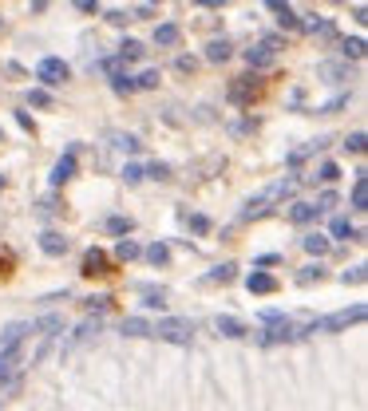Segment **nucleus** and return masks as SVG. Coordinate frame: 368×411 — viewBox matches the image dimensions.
Listing matches in <instances>:
<instances>
[{
    "instance_id": "nucleus-19",
    "label": "nucleus",
    "mask_w": 368,
    "mask_h": 411,
    "mask_svg": "<svg viewBox=\"0 0 368 411\" xmlns=\"http://www.w3.org/2000/svg\"><path fill=\"white\" fill-rule=\"evenodd\" d=\"M317 218V206L313 202H297L293 210H289V222H293V226H305V222H313Z\"/></svg>"
},
{
    "instance_id": "nucleus-5",
    "label": "nucleus",
    "mask_w": 368,
    "mask_h": 411,
    "mask_svg": "<svg viewBox=\"0 0 368 411\" xmlns=\"http://www.w3.org/2000/svg\"><path fill=\"white\" fill-rule=\"evenodd\" d=\"M36 79H40V84H48V87H60L63 79H68V63H63V60H56V56H48V60H40Z\"/></svg>"
},
{
    "instance_id": "nucleus-41",
    "label": "nucleus",
    "mask_w": 368,
    "mask_h": 411,
    "mask_svg": "<svg viewBox=\"0 0 368 411\" xmlns=\"http://www.w3.org/2000/svg\"><path fill=\"white\" fill-rule=\"evenodd\" d=\"M123 178H127V182H143V166L127 162V166H123Z\"/></svg>"
},
{
    "instance_id": "nucleus-16",
    "label": "nucleus",
    "mask_w": 368,
    "mask_h": 411,
    "mask_svg": "<svg viewBox=\"0 0 368 411\" xmlns=\"http://www.w3.org/2000/svg\"><path fill=\"white\" fill-rule=\"evenodd\" d=\"M317 75L321 79H329V84H341V79H348V63H321L317 68Z\"/></svg>"
},
{
    "instance_id": "nucleus-28",
    "label": "nucleus",
    "mask_w": 368,
    "mask_h": 411,
    "mask_svg": "<svg viewBox=\"0 0 368 411\" xmlns=\"http://www.w3.org/2000/svg\"><path fill=\"white\" fill-rule=\"evenodd\" d=\"M250 95H254V79H245V84H233L230 87V99H233V103H245Z\"/></svg>"
},
{
    "instance_id": "nucleus-3",
    "label": "nucleus",
    "mask_w": 368,
    "mask_h": 411,
    "mask_svg": "<svg viewBox=\"0 0 368 411\" xmlns=\"http://www.w3.org/2000/svg\"><path fill=\"white\" fill-rule=\"evenodd\" d=\"M151 336H159V340H167V344H178V348H186V344L194 340V328H190V320L162 316L159 325H151Z\"/></svg>"
},
{
    "instance_id": "nucleus-21",
    "label": "nucleus",
    "mask_w": 368,
    "mask_h": 411,
    "mask_svg": "<svg viewBox=\"0 0 368 411\" xmlns=\"http://www.w3.org/2000/svg\"><path fill=\"white\" fill-rule=\"evenodd\" d=\"M143 257H147L151 265H167V261H171V249H167L162 242H155V245H147V249H143Z\"/></svg>"
},
{
    "instance_id": "nucleus-26",
    "label": "nucleus",
    "mask_w": 368,
    "mask_h": 411,
    "mask_svg": "<svg viewBox=\"0 0 368 411\" xmlns=\"http://www.w3.org/2000/svg\"><path fill=\"white\" fill-rule=\"evenodd\" d=\"M341 52H344V60H360V56H365V40H360V36H348L341 44Z\"/></svg>"
},
{
    "instance_id": "nucleus-31",
    "label": "nucleus",
    "mask_w": 368,
    "mask_h": 411,
    "mask_svg": "<svg viewBox=\"0 0 368 411\" xmlns=\"http://www.w3.org/2000/svg\"><path fill=\"white\" fill-rule=\"evenodd\" d=\"M365 277H368V273H365V265H353V269H344V273H341V281H344V285H365Z\"/></svg>"
},
{
    "instance_id": "nucleus-30",
    "label": "nucleus",
    "mask_w": 368,
    "mask_h": 411,
    "mask_svg": "<svg viewBox=\"0 0 368 411\" xmlns=\"http://www.w3.org/2000/svg\"><path fill=\"white\" fill-rule=\"evenodd\" d=\"M365 143H368L365 131H353L348 139H344V150H353V155H365Z\"/></svg>"
},
{
    "instance_id": "nucleus-24",
    "label": "nucleus",
    "mask_w": 368,
    "mask_h": 411,
    "mask_svg": "<svg viewBox=\"0 0 368 411\" xmlns=\"http://www.w3.org/2000/svg\"><path fill=\"white\" fill-rule=\"evenodd\" d=\"M139 254H143V249H139V242H131V238H119V245H115V257H119V261H135Z\"/></svg>"
},
{
    "instance_id": "nucleus-27",
    "label": "nucleus",
    "mask_w": 368,
    "mask_h": 411,
    "mask_svg": "<svg viewBox=\"0 0 368 411\" xmlns=\"http://www.w3.org/2000/svg\"><path fill=\"white\" fill-rule=\"evenodd\" d=\"M143 56V44L139 40H123L119 44V60H139Z\"/></svg>"
},
{
    "instance_id": "nucleus-43",
    "label": "nucleus",
    "mask_w": 368,
    "mask_h": 411,
    "mask_svg": "<svg viewBox=\"0 0 368 411\" xmlns=\"http://www.w3.org/2000/svg\"><path fill=\"white\" fill-rule=\"evenodd\" d=\"M103 72L115 79V75H123V60H103Z\"/></svg>"
},
{
    "instance_id": "nucleus-2",
    "label": "nucleus",
    "mask_w": 368,
    "mask_h": 411,
    "mask_svg": "<svg viewBox=\"0 0 368 411\" xmlns=\"http://www.w3.org/2000/svg\"><path fill=\"white\" fill-rule=\"evenodd\" d=\"M365 316H368L365 304H353V309H337V313H329V316H317V320H313V332H344L348 325H360Z\"/></svg>"
},
{
    "instance_id": "nucleus-48",
    "label": "nucleus",
    "mask_w": 368,
    "mask_h": 411,
    "mask_svg": "<svg viewBox=\"0 0 368 411\" xmlns=\"http://www.w3.org/2000/svg\"><path fill=\"white\" fill-rule=\"evenodd\" d=\"M194 4H202V8H214V4H226V0H194Z\"/></svg>"
},
{
    "instance_id": "nucleus-22",
    "label": "nucleus",
    "mask_w": 368,
    "mask_h": 411,
    "mask_svg": "<svg viewBox=\"0 0 368 411\" xmlns=\"http://www.w3.org/2000/svg\"><path fill=\"white\" fill-rule=\"evenodd\" d=\"M206 60H210V63H226V60H230V44H226V40H214V44H206Z\"/></svg>"
},
{
    "instance_id": "nucleus-36",
    "label": "nucleus",
    "mask_w": 368,
    "mask_h": 411,
    "mask_svg": "<svg viewBox=\"0 0 368 411\" xmlns=\"http://www.w3.org/2000/svg\"><path fill=\"white\" fill-rule=\"evenodd\" d=\"M313 206H317V214H329L332 206H337V194H332V190H325V194H321V198H317Z\"/></svg>"
},
{
    "instance_id": "nucleus-45",
    "label": "nucleus",
    "mask_w": 368,
    "mask_h": 411,
    "mask_svg": "<svg viewBox=\"0 0 368 411\" xmlns=\"http://www.w3.org/2000/svg\"><path fill=\"white\" fill-rule=\"evenodd\" d=\"M194 68H198L194 56H178V72H194Z\"/></svg>"
},
{
    "instance_id": "nucleus-34",
    "label": "nucleus",
    "mask_w": 368,
    "mask_h": 411,
    "mask_svg": "<svg viewBox=\"0 0 368 411\" xmlns=\"http://www.w3.org/2000/svg\"><path fill=\"white\" fill-rule=\"evenodd\" d=\"M317 178H321V182H337V178H341L337 162H321V166H317Z\"/></svg>"
},
{
    "instance_id": "nucleus-7",
    "label": "nucleus",
    "mask_w": 368,
    "mask_h": 411,
    "mask_svg": "<svg viewBox=\"0 0 368 411\" xmlns=\"http://www.w3.org/2000/svg\"><path fill=\"white\" fill-rule=\"evenodd\" d=\"M68 245H72V242H68L63 233H56V230H44V233H40V249H44L48 257H63V254H68Z\"/></svg>"
},
{
    "instance_id": "nucleus-14",
    "label": "nucleus",
    "mask_w": 368,
    "mask_h": 411,
    "mask_svg": "<svg viewBox=\"0 0 368 411\" xmlns=\"http://www.w3.org/2000/svg\"><path fill=\"white\" fill-rule=\"evenodd\" d=\"M332 238H341V242H360V230H356L348 218H332Z\"/></svg>"
},
{
    "instance_id": "nucleus-49",
    "label": "nucleus",
    "mask_w": 368,
    "mask_h": 411,
    "mask_svg": "<svg viewBox=\"0 0 368 411\" xmlns=\"http://www.w3.org/2000/svg\"><path fill=\"white\" fill-rule=\"evenodd\" d=\"M332 4H344V0H332Z\"/></svg>"
},
{
    "instance_id": "nucleus-4",
    "label": "nucleus",
    "mask_w": 368,
    "mask_h": 411,
    "mask_svg": "<svg viewBox=\"0 0 368 411\" xmlns=\"http://www.w3.org/2000/svg\"><path fill=\"white\" fill-rule=\"evenodd\" d=\"M282 340H305V332H301L297 320L282 316V320H273V325H270V332L261 336V344H282Z\"/></svg>"
},
{
    "instance_id": "nucleus-37",
    "label": "nucleus",
    "mask_w": 368,
    "mask_h": 411,
    "mask_svg": "<svg viewBox=\"0 0 368 411\" xmlns=\"http://www.w3.org/2000/svg\"><path fill=\"white\" fill-rule=\"evenodd\" d=\"M167 174H171V166H167V162H151V166L143 170V178H167Z\"/></svg>"
},
{
    "instance_id": "nucleus-17",
    "label": "nucleus",
    "mask_w": 368,
    "mask_h": 411,
    "mask_svg": "<svg viewBox=\"0 0 368 411\" xmlns=\"http://www.w3.org/2000/svg\"><path fill=\"white\" fill-rule=\"evenodd\" d=\"M107 139H111V146H115V150H123V155H135V150H139V139H135V134H123V131H111V134H107Z\"/></svg>"
},
{
    "instance_id": "nucleus-35",
    "label": "nucleus",
    "mask_w": 368,
    "mask_h": 411,
    "mask_svg": "<svg viewBox=\"0 0 368 411\" xmlns=\"http://www.w3.org/2000/svg\"><path fill=\"white\" fill-rule=\"evenodd\" d=\"M99 328H103V325H99V316H95V320H84V325H79V332H75V340H91Z\"/></svg>"
},
{
    "instance_id": "nucleus-46",
    "label": "nucleus",
    "mask_w": 368,
    "mask_h": 411,
    "mask_svg": "<svg viewBox=\"0 0 368 411\" xmlns=\"http://www.w3.org/2000/svg\"><path fill=\"white\" fill-rule=\"evenodd\" d=\"M107 304H111V297H91V301H87V309H95V313H103Z\"/></svg>"
},
{
    "instance_id": "nucleus-29",
    "label": "nucleus",
    "mask_w": 368,
    "mask_h": 411,
    "mask_svg": "<svg viewBox=\"0 0 368 411\" xmlns=\"http://www.w3.org/2000/svg\"><path fill=\"white\" fill-rule=\"evenodd\" d=\"M107 230L123 238V233H131V230H135V222H131V218H119V214H115V218H107Z\"/></svg>"
},
{
    "instance_id": "nucleus-11",
    "label": "nucleus",
    "mask_w": 368,
    "mask_h": 411,
    "mask_svg": "<svg viewBox=\"0 0 368 411\" xmlns=\"http://www.w3.org/2000/svg\"><path fill=\"white\" fill-rule=\"evenodd\" d=\"M266 8H270V13H277V20H282L285 28H301V20H297V13L289 8V4H285V0H266Z\"/></svg>"
},
{
    "instance_id": "nucleus-44",
    "label": "nucleus",
    "mask_w": 368,
    "mask_h": 411,
    "mask_svg": "<svg viewBox=\"0 0 368 411\" xmlns=\"http://www.w3.org/2000/svg\"><path fill=\"white\" fill-rule=\"evenodd\" d=\"M190 230H194V233H206V230H210V222L202 218V214H194V218H190Z\"/></svg>"
},
{
    "instance_id": "nucleus-9",
    "label": "nucleus",
    "mask_w": 368,
    "mask_h": 411,
    "mask_svg": "<svg viewBox=\"0 0 368 411\" xmlns=\"http://www.w3.org/2000/svg\"><path fill=\"white\" fill-rule=\"evenodd\" d=\"M214 332L226 336V340H238V336H245V325L233 320V316H214Z\"/></svg>"
},
{
    "instance_id": "nucleus-20",
    "label": "nucleus",
    "mask_w": 368,
    "mask_h": 411,
    "mask_svg": "<svg viewBox=\"0 0 368 411\" xmlns=\"http://www.w3.org/2000/svg\"><path fill=\"white\" fill-rule=\"evenodd\" d=\"M123 336H151V325L143 316H127L123 320Z\"/></svg>"
},
{
    "instance_id": "nucleus-6",
    "label": "nucleus",
    "mask_w": 368,
    "mask_h": 411,
    "mask_svg": "<svg viewBox=\"0 0 368 411\" xmlns=\"http://www.w3.org/2000/svg\"><path fill=\"white\" fill-rule=\"evenodd\" d=\"M28 332H32V325H24V320H13V325L0 332V352H16L20 344L28 340Z\"/></svg>"
},
{
    "instance_id": "nucleus-32",
    "label": "nucleus",
    "mask_w": 368,
    "mask_h": 411,
    "mask_svg": "<svg viewBox=\"0 0 368 411\" xmlns=\"http://www.w3.org/2000/svg\"><path fill=\"white\" fill-rule=\"evenodd\" d=\"M321 277H325V269H321V265H305L301 273H297V281H301V285H313V281H321Z\"/></svg>"
},
{
    "instance_id": "nucleus-12",
    "label": "nucleus",
    "mask_w": 368,
    "mask_h": 411,
    "mask_svg": "<svg viewBox=\"0 0 368 411\" xmlns=\"http://www.w3.org/2000/svg\"><path fill=\"white\" fill-rule=\"evenodd\" d=\"M273 56H277V52H273L270 44H258V48H250V52H245V63H250V68H270Z\"/></svg>"
},
{
    "instance_id": "nucleus-13",
    "label": "nucleus",
    "mask_w": 368,
    "mask_h": 411,
    "mask_svg": "<svg viewBox=\"0 0 368 411\" xmlns=\"http://www.w3.org/2000/svg\"><path fill=\"white\" fill-rule=\"evenodd\" d=\"M84 273H87V277L107 273V254H103V249H87V254H84Z\"/></svg>"
},
{
    "instance_id": "nucleus-39",
    "label": "nucleus",
    "mask_w": 368,
    "mask_h": 411,
    "mask_svg": "<svg viewBox=\"0 0 368 411\" xmlns=\"http://www.w3.org/2000/svg\"><path fill=\"white\" fill-rule=\"evenodd\" d=\"M28 103L32 107H52V95L48 91H28Z\"/></svg>"
},
{
    "instance_id": "nucleus-50",
    "label": "nucleus",
    "mask_w": 368,
    "mask_h": 411,
    "mask_svg": "<svg viewBox=\"0 0 368 411\" xmlns=\"http://www.w3.org/2000/svg\"><path fill=\"white\" fill-rule=\"evenodd\" d=\"M0 28H4V24H0Z\"/></svg>"
},
{
    "instance_id": "nucleus-25",
    "label": "nucleus",
    "mask_w": 368,
    "mask_h": 411,
    "mask_svg": "<svg viewBox=\"0 0 368 411\" xmlns=\"http://www.w3.org/2000/svg\"><path fill=\"white\" fill-rule=\"evenodd\" d=\"M60 328H63V320H60V316H44V320H40V325L36 328H32V332H36V336H56V332H60Z\"/></svg>"
},
{
    "instance_id": "nucleus-33",
    "label": "nucleus",
    "mask_w": 368,
    "mask_h": 411,
    "mask_svg": "<svg viewBox=\"0 0 368 411\" xmlns=\"http://www.w3.org/2000/svg\"><path fill=\"white\" fill-rule=\"evenodd\" d=\"M143 297H147V301H143L147 309H162V304H167V293L162 289H143Z\"/></svg>"
},
{
    "instance_id": "nucleus-10",
    "label": "nucleus",
    "mask_w": 368,
    "mask_h": 411,
    "mask_svg": "<svg viewBox=\"0 0 368 411\" xmlns=\"http://www.w3.org/2000/svg\"><path fill=\"white\" fill-rule=\"evenodd\" d=\"M72 174H75V155H72V150H68V155H63L60 162L52 166V186H63V182L72 178Z\"/></svg>"
},
{
    "instance_id": "nucleus-42",
    "label": "nucleus",
    "mask_w": 368,
    "mask_h": 411,
    "mask_svg": "<svg viewBox=\"0 0 368 411\" xmlns=\"http://www.w3.org/2000/svg\"><path fill=\"white\" fill-rule=\"evenodd\" d=\"M115 91H119V95L135 91V79H127V75H115Z\"/></svg>"
},
{
    "instance_id": "nucleus-15",
    "label": "nucleus",
    "mask_w": 368,
    "mask_h": 411,
    "mask_svg": "<svg viewBox=\"0 0 368 411\" xmlns=\"http://www.w3.org/2000/svg\"><path fill=\"white\" fill-rule=\"evenodd\" d=\"M301 245H305V254H313V257H325L329 254V238H325V233H305V238H301Z\"/></svg>"
},
{
    "instance_id": "nucleus-18",
    "label": "nucleus",
    "mask_w": 368,
    "mask_h": 411,
    "mask_svg": "<svg viewBox=\"0 0 368 411\" xmlns=\"http://www.w3.org/2000/svg\"><path fill=\"white\" fill-rule=\"evenodd\" d=\"M353 210H368V178H365V170H360L356 182H353Z\"/></svg>"
},
{
    "instance_id": "nucleus-47",
    "label": "nucleus",
    "mask_w": 368,
    "mask_h": 411,
    "mask_svg": "<svg viewBox=\"0 0 368 411\" xmlns=\"http://www.w3.org/2000/svg\"><path fill=\"white\" fill-rule=\"evenodd\" d=\"M75 8H79V13H95L99 8V0H72Z\"/></svg>"
},
{
    "instance_id": "nucleus-23",
    "label": "nucleus",
    "mask_w": 368,
    "mask_h": 411,
    "mask_svg": "<svg viewBox=\"0 0 368 411\" xmlns=\"http://www.w3.org/2000/svg\"><path fill=\"white\" fill-rule=\"evenodd\" d=\"M155 44H159V48L178 44V28H174V24H159V28H155Z\"/></svg>"
},
{
    "instance_id": "nucleus-8",
    "label": "nucleus",
    "mask_w": 368,
    "mask_h": 411,
    "mask_svg": "<svg viewBox=\"0 0 368 411\" xmlns=\"http://www.w3.org/2000/svg\"><path fill=\"white\" fill-rule=\"evenodd\" d=\"M245 289L250 293H258V297H270V293H277V281L270 277V273H250V277H245Z\"/></svg>"
},
{
    "instance_id": "nucleus-38",
    "label": "nucleus",
    "mask_w": 368,
    "mask_h": 411,
    "mask_svg": "<svg viewBox=\"0 0 368 411\" xmlns=\"http://www.w3.org/2000/svg\"><path fill=\"white\" fill-rule=\"evenodd\" d=\"M135 87H159V72H155V68H147V72L135 79Z\"/></svg>"
},
{
    "instance_id": "nucleus-40",
    "label": "nucleus",
    "mask_w": 368,
    "mask_h": 411,
    "mask_svg": "<svg viewBox=\"0 0 368 411\" xmlns=\"http://www.w3.org/2000/svg\"><path fill=\"white\" fill-rule=\"evenodd\" d=\"M230 277H233V265H218V269H214V273H210L206 281L214 285V281H230Z\"/></svg>"
},
{
    "instance_id": "nucleus-1",
    "label": "nucleus",
    "mask_w": 368,
    "mask_h": 411,
    "mask_svg": "<svg viewBox=\"0 0 368 411\" xmlns=\"http://www.w3.org/2000/svg\"><path fill=\"white\" fill-rule=\"evenodd\" d=\"M297 190V178H277L273 186H266V190L258 194V198H250L245 202V210H242V218H254V214H266L273 202H285L289 194Z\"/></svg>"
}]
</instances>
